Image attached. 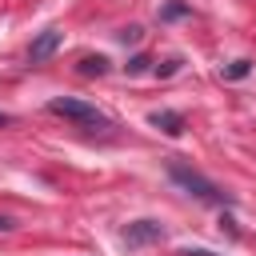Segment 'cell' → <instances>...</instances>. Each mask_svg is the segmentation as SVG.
Masks as SVG:
<instances>
[{
    "label": "cell",
    "mask_w": 256,
    "mask_h": 256,
    "mask_svg": "<svg viewBox=\"0 0 256 256\" xmlns=\"http://www.w3.org/2000/svg\"><path fill=\"white\" fill-rule=\"evenodd\" d=\"M168 176H172V184H180L188 196H196L200 204H232V196L228 192H220L204 172H196L192 164H184L180 156H168Z\"/></svg>",
    "instance_id": "cell-1"
},
{
    "label": "cell",
    "mask_w": 256,
    "mask_h": 256,
    "mask_svg": "<svg viewBox=\"0 0 256 256\" xmlns=\"http://www.w3.org/2000/svg\"><path fill=\"white\" fill-rule=\"evenodd\" d=\"M48 112H52V116H64V120H72V124H80V128H108V116H104L96 104H84V100H76V96H56V100H48Z\"/></svg>",
    "instance_id": "cell-2"
},
{
    "label": "cell",
    "mask_w": 256,
    "mask_h": 256,
    "mask_svg": "<svg viewBox=\"0 0 256 256\" xmlns=\"http://www.w3.org/2000/svg\"><path fill=\"white\" fill-rule=\"evenodd\" d=\"M120 240H124L128 252L148 248V244H160V240H164V224H160V220H132V224L120 232Z\"/></svg>",
    "instance_id": "cell-3"
},
{
    "label": "cell",
    "mask_w": 256,
    "mask_h": 256,
    "mask_svg": "<svg viewBox=\"0 0 256 256\" xmlns=\"http://www.w3.org/2000/svg\"><path fill=\"white\" fill-rule=\"evenodd\" d=\"M60 40H64V36H60L56 28H44V32L32 40V48H28V60H32V64H44V60H52V56H56V48H60Z\"/></svg>",
    "instance_id": "cell-4"
},
{
    "label": "cell",
    "mask_w": 256,
    "mask_h": 256,
    "mask_svg": "<svg viewBox=\"0 0 256 256\" xmlns=\"http://www.w3.org/2000/svg\"><path fill=\"white\" fill-rule=\"evenodd\" d=\"M148 120H152V128H160L164 136H180V132H184V116H180V112H168V108H160V112H152Z\"/></svg>",
    "instance_id": "cell-5"
},
{
    "label": "cell",
    "mask_w": 256,
    "mask_h": 256,
    "mask_svg": "<svg viewBox=\"0 0 256 256\" xmlns=\"http://www.w3.org/2000/svg\"><path fill=\"white\" fill-rule=\"evenodd\" d=\"M184 16H192V4L188 0H168L164 8H160V20L168 24V20H184Z\"/></svg>",
    "instance_id": "cell-6"
},
{
    "label": "cell",
    "mask_w": 256,
    "mask_h": 256,
    "mask_svg": "<svg viewBox=\"0 0 256 256\" xmlns=\"http://www.w3.org/2000/svg\"><path fill=\"white\" fill-rule=\"evenodd\" d=\"M108 72V60L104 56H84L80 60V76H104Z\"/></svg>",
    "instance_id": "cell-7"
},
{
    "label": "cell",
    "mask_w": 256,
    "mask_h": 256,
    "mask_svg": "<svg viewBox=\"0 0 256 256\" xmlns=\"http://www.w3.org/2000/svg\"><path fill=\"white\" fill-rule=\"evenodd\" d=\"M252 72V60H232L228 68H224V80H240V76H248Z\"/></svg>",
    "instance_id": "cell-8"
},
{
    "label": "cell",
    "mask_w": 256,
    "mask_h": 256,
    "mask_svg": "<svg viewBox=\"0 0 256 256\" xmlns=\"http://www.w3.org/2000/svg\"><path fill=\"white\" fill-rule=\"evenodd\" d=\"M148 64H152V60H148L144 52H140V56H132V60H128V76H140V72H148Z\"/></svg>",
    "instance_id": "cell-9"
},
{
    "label": "cell",
    "mask_w": 256,
    "mask_h": 256,
    "mask_svg": "<svg viewBox=\"0 0 256 256\" xmlns=\"http://www.w3.org/2000/svg\"><path fill=\"white\" fill-rule=\"evenodd\" d=\"M140 36H144L140 28H124V32H120V44H140Z\"/></svg>",
    "instance_id": "cell-10"
},
{
    "label": "cell",
    "mask_w": 256,
    "mask_h": 256,
    "mask_svg": "<svg viewBox=\"0 0 256 256\" xmlns=\"http://www.w3.org/2000/svg\"><path fill=\"white\" fill-rule=\"evenodd\" d=\"M180 256H220V252H208V248H184Z\"/></svg>",
    "instance_id": "cell-11"
},
{
    "label": "cell",
    "mask_w": 256,
    "mask_h": 256,
    "mask_svg": "<svg viewBox=\"0 0 256 256\" xmlns=\"http://www.w3.org/2000/svg\"><path fill=\"white\" fill-rule=\"evenodd\" d=\"M16 224H12V216H0V232H12Z\"/></svg>",
    "instance_id": "cell-12"
},
{
    "label": "cell",
    "mask_w": 256,
    "mask_h": 256,
    "mask_svg": "<svg viewBox=\"0 0 256 256\" xmlns=\"http://www.w3.org/2000/svg\"><path fill=\"white\" fill-rule=\"evenodd\" d=\"M0 124H8V116H4V112H0Z\"/></svg>",
    "instance_id": "cell-13"
}]
</instances>
